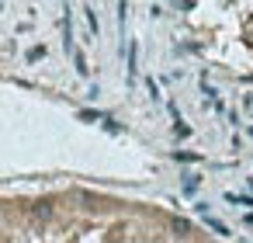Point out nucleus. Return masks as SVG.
Instances as JSON below:
<instances>
[{
  "mask_svg": "<svg viewBox=\"0 0 253 243\" xmlns=\"http://www.w3.org/2000/svg\"><path fill=\"white\" fill-rule=\"evenodd\" d=\"M0 243H211L187 219L90 191L0 194Z\"/></svg>",
  "mask_w": 253,
  "mask_h": 243,
  "instance_id": "1",
  "label": "nucleus"
}]
</instances>
